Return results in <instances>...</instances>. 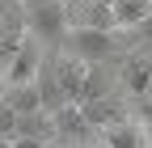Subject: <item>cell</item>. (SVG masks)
Returning <instances> with one entry per match:
<instances>
[{
	"instance_id": "13",
	"label": "cell",
	"mask_w": 152,
	"mask_h": 148,
	"mask_svg": "<svg viewBox=\"0 0 152 148\" xmlns=\"http://www.w3.org/2000/svg\"><path fill=\"white\" fill-rule=\"evenodd\" d=\"M4 97L17 114H26V110H42V97H38V85L34 81H26V85H4Z\"/></svg>"
},
{
	"instance_id": "3",
	"label": "cell",
	"mask_w": 152,
	"mask_h": 148,
	"mask_svg": "<svg viewBox=\"0 0 152 148\" xmlns=\"http://www.w3.org/2000/svg\"><path fill=\"white\" fill-rule=\"evenodd\" d=\"M51 123H55V144H68V148H89V144H97V140H102V131L85 119L80 102H64V106L51 114Z\"/></svg>"
},
{
	"instance_id": "2",
	"label": "cell",
	"mask_w": 152,
	"mask_h": 148,
	"mask_svg": "<svg viewBox=\"0 0 152 148\" xmlns=\"http://www.w3.org/2000/svg\"><path fill=\"white\" fill-rule=\"evenodd\" d=\"M17 9H21V26H26L30 38H38L42 47H59L64 42V34L72 26L64 0H21Z\"/></svg>"
},
{
	"instance_id": "6",
	"label": "cell",
	"mask_w": 152,
	"mask_h": 148,
	"mask_svg": "<svg viewBox=\"0 0 152 148\" xmlns=\"http://www.w3.org/2000/svg\"><path fill=\"white\" fill-rule=\"evenodd\" d=\"M38 68H42V42L26 34L21 47L13 51L9 68H4V85H26V81H34V76H38Z\"/></svg>"
},
{
	"instance_id": "16",
	"label": "cell",
	"mask_w": 152,
	"mask_h": 148,
	"mask_svg": "<svg viewBox=\"0 0 152 148\" xmlns=\"http://www.w3.org/2000/svg\"><path fill=\"white\" fill-rule=\"evenodd\" d=\"M9 148H55V140H34V136H13Z\"/></svg>"
},
{
	"instance_id": "17",
	"label": "cell",
	"mask_w": 152,
	"mask_h": 148,
	"mask_svg": "<svg viewBox=\"0 0 152 148\" xmlns=\"http://www.w3.org/2000/svg\"><path fill=\"white\" fill-rule=\"evenodd\" d=\"M89 148H106V144H102V140H97V144H89Z\"/></svg>"
},
{
	"instance_id": "8",
	"label": "cell",
	"mask_w": 152,
	"mask_h": 148,
	"mask_svg": "<svg viewBox=\"0 0 152 148\" xmlns=\"http://www.w3.org/2000/svg\"><path fill=\"white\" fill-rule=\"evenodd\" d=\"M51 64H55V81H59L64 97H68V102H80V89H85V59L59 51V55H51Z\"/></svg>"
},
{
	"instance_id": "20",
	"label": "cell",
	"mask_w": 152,
	"mask_h": 148,
	"mask_svg": "<svg viewBox=\"0 0 152 148\" xmlns=\"http://www.w3.org/2000/svg\"><path fill=\"white\" fill-rule=\"evenodd\" d=\"M55 148H68V144H55Z\"/></svg>"
},
{
	"instance_id": "14",
	"label": "cell",
	"mask_w": 152,
	"mask_h": 148,
	"mask_svg": "<svg viewBox=\"0 0 152 148\" xmlns=\"http://www.w3.org/2000/svg\"><path fill=\"white\" fill-rule=\"evenodd\" d=\"M76 26H97V30H114V9L97 4V0H85L80 4V21Z\"/></svg>"
},
{
	"instance_id": "11",
	"label": "cell",
	"mask_w": 152,
	"mask_h": 148,
	"mask_svg": "<svg viewBox=\"0 0 152 148\" xmlns=\"http://www.w3.org/2000/svg\"><path fill=\"white\" fill-rule=\"evenodd\" d=\"M21 38H26V26H21V9H17L9 21H0V81H4V68L13 59V51L21 47Z\"/></svg>"
},
{
	"instance_id": "5",
	"label": "cell",
	"mask_w": 152,
	"mask_h": 148,
	"mask_svg": "<svg viewBox=\"0 0 152 148\" xmlns=\"http://www.w3.org/2000/svg\"><path fill=\"white\" fill-rule=\"evenodd\" d=\"M148 85H152V55H144V51H127L123 59H118V89L135 102Z\"/></svg>"
},
{
	"instance_id": "18",
	"label": "cell",
	"mask_w": 152,
	"mask_h": 148,
	"mask_svg": "<svg viewBox=\"0 0 152 148\" xmlns=\"http://www.w3.org/2000/svg\"><path fill=\"white\" fill-rule=\"evenodd\" d=\"M97 4H114V0H97Z\"/></svg>"
},
{
	"instance_id": "9",
	"label": "cell",
	"mask_w": 152,
	"mask_h": 148,
	"mask_svg": "<svg viewBox=\"0 0 152 148\" xmlns=\"http://www.w3.org/2000/svg\"><path fill=\"white\" fill-rule=\"evenodd\" d=\"M102 144L106 148H148V131H144V123L123 119V123H114V127L102 131Z\"/></svg>"
},
{
	"instance_id": "1",
	"label": "cell",
	"mask_w": 152,
	"mask_h": 148,
	"mask_svg": "<svg viewBox=\"0 0 152 148\" xmlns=\"http://www.w3.org/2000/svg\"><path fill=\"white\" fill-rule=\"evenodd\" d=\"M59 51L76 55L85 64H110V59H123L127 55V38L123 30H97V26H68Z\"/></svg>"
},
{
	"instance_id": "12",
	"label": "cell",
	"mask_w": 152,
	"mask_h": 148,
	"mask_svg": "<svg viewBox=\"0 0 152 148\" xmlns=\"http://www.w3.org/2000/svg\"><path fill=\"white\" fill-rule=\"evenodd\" d=\"M110 9H114V30L127 34V30H135L144 17L152 13V0H114Z\"/></svg>"
},
{
	"instance_id": "19",
	"label": "cell",
	"mask_w": 152,
	"mask_h": 148,
	"mask_svg": "<svg viewBox=\"0 0 152 148\" xmlns=\"http://www.w3.org/2000/svg\"><path fill=\"white\" fill-rule=\"evenodd\" d=\"M0 148H9V140H0Z\"/></svg>"
},
{
	"instance_id": "4",
	"label": "cell",
	"mask_w": 152,
	"mask_h": 148,
	"mask_svg": "<svg viewBox=\"0 0 152 148\" xmlns=\"http://www.w3.org/2000/svg\"><path fill=\"white\" fill-rule=\"evenodd\" d=\"M80 110H85V119L97 127V131H106V127H114V123H123V119H131V97L123 93H106V97H93V102H80Z\"/></svg>"
},
{
	"instance_id": "10",
	"label": "cell",
	"mask_w": 152,
	"mask_h": 148,
	"mask_svg": "<svg viewBox=\"0 0 152 148\" xmlns=\"http://www.w3.org/2000/svg\"><path fill=\"white\" fill-rule=\"evenodd\" d=\"M34 85H38V97H42V110H47V114H55V110L68 102L64 89H59V81H55V64H51V59H42V68H38Z\"/></svg>"
},
{
	"instance_id": "7",
	"label": "cell",
	"mask_w": 152,
	"mask_h": 148,
	"mask_svg": "<svg viewBox=\"0 0 152 148\" xmlns=\"http://www.w3.org/2000/svg\"><path fill=\"white\" fill-rule=\"evenodd\" d=\"M106 93H118V59H110V64H85V89H80V102L106 97Z\"/></svg>"
},
{
	"instance_id": "15",
	"label": "cell",
	"mask_w": 152,
	"mask_h": 148,
	"mask_svg": "<svg viewBox=\"0 0 152 148\" xmlns=\"http://www.w3.org/2000/svg\"><path fill=\"white\" fill-rule=\"evenodd\" d=\"M17 136V110L0 97V140H13Z\"/></svg>"
}]
</instances>
